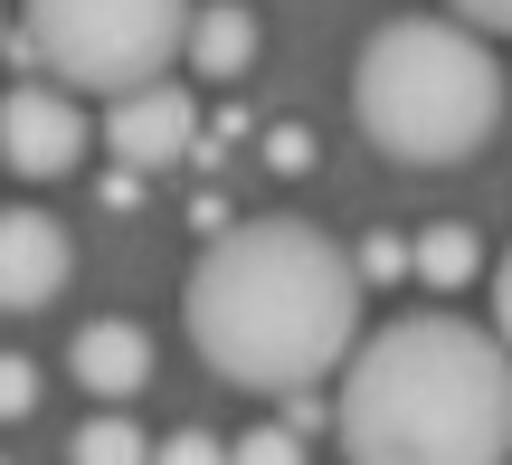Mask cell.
Returning <instances> with one entry per match:
<instances>
[{
	"label": "cell",
	"instance_id": "8992f818",
	"mask_svg": "<svg viewBox=\"0 0 512 465\" xmlns=\"http://www.w3.org/2000/svg\"><path fill=\"white\" fill-rule=\"evenodd\" d=\"M105 152L124 171H171L200 152V95L171 86V76H152V86H124L105 105Z\"/></svg>",
	"mask_w": 512,
	"mask_h": 465
},
{
	"label": "cell",
	"instance_id": "7c38bea8",
	"mask_svg": "<svg viewBox=\"0 0 512 465\" xmlns=\"http://www.w3.org/2000/svg\"><path fill=\"white\" fill-rule=\"evenodd\" d=\"M351 276H361V295H370V285H389V276H408V238H399V228H380V238H361V257H351Z\"/></svg>",
	"mask_w": 512,
	"mask_h": 465
},
{
	"label": "cell",
	"instance_id": "30bf717a",
	"mask_svg": "<svg viewBox=\"0 0 512 465\" xmlns=\"http://www.w3.org/2000/svg\"><path fill=\"white\" fill-rule=\"evenodd\" d=\"M408 266H418L427 285H465L484 266V238L465 219H437V228H418V238H408Z\"/></svg>",
	"mask_w": 512,
	"mask_h": 465
},
{
	"label": "cell",
	"instance_id": "2e32d148",
	"mask_svg": "<svg viewBox=\"0 0 512 465\" xmlns=\"http://www.w3.org/2000/svg\"><path fill=\"white\" fill-rule=\"evenodd\" d=\"M446 10H456V19H465V29H475V38H494L503 19H512V0H446Z\"/></svg>",
	"mask_w": 512,
	"mask_h": 465
},
{
	"label": "cell",
	"instance_id": "5bb4252c",
	"mask_svg": "<svg viewBox=\"0 0 512 465\" xmlns=\"http://www.w3.org/2000/svg\"><path fill=\"white\" fill-rule=\"evenodd\" d=\"M152 465H228V447L209 428H171L162 447H152Z\"/></svg>",
	"mask_w": 512,
	"mask_h": 465
},
{
	"label": "cell",
	"instance_id": "4fadbf2b",
	"mask_svg": "<svg viewBox=\"0 0 512 465\" xmlns=\"http://www.w3.org/2000/svg\"><path fill=\"white\" fill-rule=\"evenodd\" d=\"M228 465H304V437L294 428H247L238 447H228Z\"/></svg>",
	"mask_w": 512,
	"mask_h": 465
},
{
	"label": "cell",
	"instance_id": "9a60e30c",
	"mask_svg": "<svg viewBox=\"0 0 512 465\" xmlns=\"http://www.w3.org/2000/svg\"><path fill=\"white\" fill-rule=\"evenodd\" d=\"M38 409V371L19 352H0V418H29Z\"/></svg>",
	"mask_w": 512,
	"mask_h": 465
},
{
	"label": "cell",
	"instance_id": "52a82bcc",
	"mask_svg": "<svg viewBox=\"0 0 512 465\" xmlns=\"http://www.w3.org/2000/svg\"><path fill=\"white\" fill-rule=\"evenodd\" d=\"M76 276V247L48 209H0V314H38Z\"/></svg>",
	"mask_w": 512,
	"mask_h": 465
},
{
	"label": "cell",
	"instance_id": "e0dca14e",
	"mask_svg": "<svg viewBox=\"0 0 512 465\" xmlns=\"http://www.w3.org/2000/svg\"><path fill=\"white\" fill-rule=\"evenodd\" d=\"M266 162H275V171H304V162H313V143H304V133H275Z\"/></svg>",
	"mask_w": 512,
	"mask_h": 465
},
{
	"label": "cell",
	"instance_id": "5b68a950",
	"mask_svg": "<svg viewBox=\"0 0 512 465\" xmlns=\"http://www.w3.org/2000/svg\"><path fill=\"white\" fill-rule=\"evenodd\" d=\"M95 124L76 95L57 86H10L0 95V171H19V181H67L76 162H86Z\"/></svg>",
	"mask_w": 512,
	"mask_h": 465
},
{
	"label": "cell",
	"instance_id": "3957f363",
	"mask_svg": "<svg viewBox=\"0 0 512 465\" xmlns=\"http://www.w3.org/2000/svg\"><path fill=\"white\" fill-rule=\"evenodd\" d=\"M351 114H361L370 152H389L408 171L475 162L503 133V57L465 19L399 10V19L370 29L361 67H351Z\"/></svg>",
	"mask_w": 512,
	"mask_h": 465
},
{
	"label": "cell",
	"instance_id": "ba28073f",
	"mask_svg": "<svg viewBox=\"0 0 512 465\" xmlns=\"http://www.w3.org/2000/svg\"><path fill=\"white\" fill-rule=\"evenodd\" d=\"M67 371L86 380V399H143V380H152V333H143V323H124V314H95V323H76Z\"/></svg>",
	"mask_w": 512,
	"mask_h": 465
},
{
	"label": "cell",
	"instance_id": "9c48e42d",
	"mask_svg": "<svg viewBox=\"0 0 512 465\" xmlns=\"http://www.w3.org/2000/svg\"><path fill=\"white\" fill-rule=\"evenodd\" d=\"M181 57H190V76H209V86L247 76L256 67V10H247V0H209V10H190Z\"/></svg>",
	"mask_w": 512,
	"mask_h": 465
},
{
	"label": "cell",
	"instance_id": "6da1fadb",
	"mask_svg": "<svg viewBox=\"0 0 512 465\" xmlns=\"http://www.w3.org/2000/svg\"><path fill=\"white\" fill-rule=\"evenodd\" d=\"M181 333L228 390L294 399L361 342V276L313 219H247L200 247L181 285Z\"/></svg>",
	"mask_w": 512,
	"mask_h": 465
},
{
	"label": "cell",
	"instance_id": "277c9868",
	"mask_svg": "<svg viewBox=\"0 0 512 465\" xmlns=\"http://www.w3.org/2000/svg\"><path fill=\"white\" fill-rule=\"evenodd\" d=\"M200 0H19L29 48L48 57L57 95H124L171 76Z\"/></svg>",
	"mask_w": 512,
	"mask_h": 465
},
{
	"label": "cell",
	"instance_id": "8fae6325",
	"mask_svg": "<svg viewBox=\"0 0 512 465\" xmlns=\"http://www.w3.org/2000/svg\"><path fill=\"white\" fill-rule=\"evenodd\" d=\"M67 465H152V437L133 428V418H86L76 447H67Z\"/></svg>",
	"mask_w": 512,
	"mask_h": 465
},
{
	"label": "cell",
	"instance_id": "7a4b0ae2",
	"mask_svg": "<svg viewBox=\"0 0 512 465\" xmlns=\"http://www.w3.org/2000/svg\"><path fill=\"white\" fill-rule=\"evenodd\" d=\"M351 465H503L512 456V361L484 323L399 314L342 352L332 399Z\"/></svg>",
	"mask_w": 512,
	"mask_h": 465
}]
</instances>
